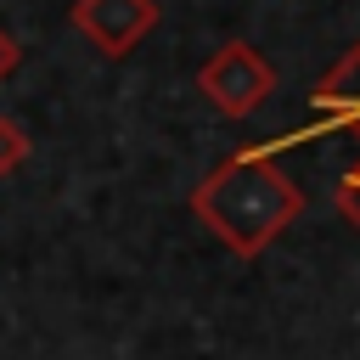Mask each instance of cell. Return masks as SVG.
<instances>
[{"label":"cell","mask_w":360,"mask_h":360,"mask_svg":"<svg viewBox=\"0 0 360 360\" xmlns=\"http://www.w3.org/2000/svg\"><path fill=\"white\" fill-rule=\"evenodd\" d=\"M332 202H338V214L360 231V163H354V169H343V180H338V191H332Z\"/></svg>","instance_id":"8992f818"},{"label":"cell","mask_w":360,"mask_h":360,"mask_svg":"<svg viewBox=\"0 0 360 360\" xmlns=\"http://www.w3.org/2000/svg\"><path fill=\"white\" fill-rule=\"evenodd\" d=\"M191 214L219 236V248H231L236 259H259L304 214V191L270 152L248 146L191 186Z\"/></svg>","instance_id":"6da1fadb"},{"label":"cell","mask_w":360,"mask_h":360,"mask_svg":"<svg viewBox=\"0 0 360 360\" xmlns=\"http://www.w3.org/2000/svg\"><path fill=\"white\" fill-rule=\"evenodd\" d=\"M309 107H315L321 129H354V135H360V39L315 79Z\"/></svg>","instance_id":"277c9868"},{"label":"cell","mask_w":360,"mask_h":360,"mask_svg":"<svg viewBox=\"0 0 360 360\" xmlns=\"http://www.w3.org/2000/svg\"><path fill=\"white\" fill-rule=\"evenodd\" d=\"M73 28L101 56H129L158 28V0H73Z\"/></svg>","instance_id":"3957f363"},{"label":"cell","mask_w":360,"mask_h":360,"mask_svg":"<svg viewBox=\"0 0 360 360\" xmlns=\"http://www.w3.org/2000/svg\"><path fill=\"white\" fill-rule=\"evenodd\" d=\"M28 152H34L28 129H22L11 112H0V174H17V169L28 163Z\"/></svg>","instance_id":"5b68a950"},{"label":"cell","mask_w":360,"mask_h":360,"mask_svg":"<svg viewBox=\"0 0 360 360\" xmlns=\"http://www.w3.org/2000/svg\"><path fill=\"white\" fill-rule=\"evenodd\" d=\"M17 56H22V51H17V39H11L6 28H0V84L11 79V68H17Z\"/></svg>","instance_id":"52a82bcc"},{"label":"cell","mask_w":360,"mask_h":360,"mask_svg":"<svg viewBox=\"0 0 360 360\" xmlns=\"http://www.w3.org/2000/svg\"><path fill=\"white\" fill-rule=\"evenodd\" d=\"M197 90L208 96L214 112H225V118H248V112H259V107L270 101V90H276V68H270V56H264L259 45H248V39H225V45L197 68Z\"/></svg>","instance_id":"7a4b0ae2"}]
</instances>
